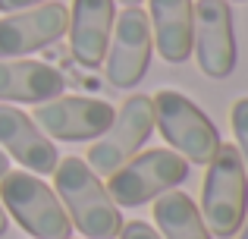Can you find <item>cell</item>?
<instances>
[{"label":"cell","instance_id":"14","mask_svg":"<svg viewBox=\"0 0 248 239\" xmlns=\"http://www.w3.org/2000/svg\"><path fill=\"white\" fill-rule=\"evenodd\" d=\"M151 41L167 63H186L192 57L195 3L192 0H148Z\"/></svg>","mask_w":248,"mask_h":239},{"label":"cell","instance_id":"6","mask_svg":"<svg viewBox=\"0 0 248 239\" xmlns=\"http://www.w3.org/2000/svg\"><path fill=\"white\" fill-rule=\"evenodd\" d=\"M154 132V107L148 95H132L123 101V107L116 111L113 123L107 126V132L97 135L94 145L88 148L85 164L97 173V176H110L116 167H123L132 154H139V148L151 139Z\"/></svg>","mask_w":248,"mask_h":239},{"label":"cell","instance_id":"17","mask_svg":"<svg viewBox=\"0 0 248 239\" xmlns=\"http://www.w3.org/2000/svg\"><path fill=\"white\" fill-rule=\"evenodd\" d=\"M120 239H160V233L145 221H129V223H123Z\"/></svg>","mask_w":248,"mask_h":239},{"label":"cell","instance_id":"21","mask_svg":"<svg viewBox=\"0 0 248 239\" xmlns=\"http://www.w3.org/2000/svg\"><path fill=\"white\" fill-rule=\"evenodd\" d=\"M120 3H126V6H139L141 0H120Z\"/></svg>","mask_w":248,"mask_h":239},{"label":"cell","instance_id":"8","mask_svg":"<svg viewBox=\"0 0 248 239\" xmlns=\"http://www.w3.org/2000/svg\"><path fill=\"white\" fill-rule=\"evenodd\" d=\"M116 117V107L101 98H85V95H66L35 107V126L47 139L60 142H91L107 132V126Z\"/></svg>","mask_w":248,"mask_h":239},{"label":"cell","instance_id":"12","mask_svg":"<svg viewBox=\"0 0 248 239\" xmlns=\"http://www.w3.org/2000/svg\"><path fill=\"white\" fill-rule=\"evenodd\" d=\"M0 151L6 158L19 160L29 173H54L57 160V145L35 126L29 113H22L13 104H0Z\"/></svg>","mask_w":248,"mask_h":239},{"label":"cell","instance_id":"1","mask_svg":"<svg viewBox=\"0 0 248 239\" xmlns=\"http://www.w3.org/2000/svg\"><path fill=\"white\" fill-rule=\"evenodd\" d=\"M54 192L73 230L85 239H116L123 230V214L113 205L107 186L82 158H63L54 167Z\"/></svg>","mask_w":248,"mask_h":239},{"label":"cell","instance_id":"15","mask_svg":"<svg viewBox=\"0 0 248 239\" xmlns=\"http://www.w3.org/2000/svg\"><path fill=\"white\" fill-rule=\"evenodd\" d=\"M154 223L160 239H214L204 227L198 205L179 189H170L154 198Z\"/></svg>","mask_w":248,"mask_h":239},{"label":"cell","instance_id":"16","mask_svg":"<svg viewBox=\"0 0 248 239\" xmlns=\"http://www.w3.org/2000/svg\"><path fill=\"white\" fill-rule=\"evenodd\" d=\"M230 123H232V135H236V148L242 154V164L248 173V98H239L230 111Z\"/></svg>","mask_w":248,"mask_h":239},{"label":"cell","instance_id":"11","mask_svg":"<svg viewBox=\"0 0 248 239\" xmlns=\"http://www.w3.org/2000/svg\"><path fill=\"white\" fill-rule=\"evenodd\" d=\"M116 19L113 0H73L69 6V54L82 69H97L104 63Z\"/></svg>","mask_w":248,"mask_h":239},{"label":"cell","instance_id":"10","mask_svg":"<svg viewBox=\"0 0 248 239\" xmlns=\"http://www.w3.org/2000/svg\"><path fill=\"white\" fill-rule=\"evenodd\" d=\"M69 6L66 3H38L0 19V60H22L25 54L50 48L66 35Z\"/></svg>","mask_w":248,"mask_h":239},{"label":"cell","instance_id":"4","mask_svg":"<svg viewBox=\"0 0 248 239\" xmlns=\"http://www.w3.org/2000/svg\"><path fill=\"white\" fill-rule=\"evenodd\" d=\"M151 107L154 129L164 135L176 154H182L188 164H211L220 148V132L192 98H186L176 88H160L151 98Z\"/></svg>","mask_w":248,"mask_h":239},{"label":"cell","instance_id":"22","mask_svg":"<svg viewBox=\"0 0 248 239\" xmlns=\"http://www.w3.org/2000/svg\"><path fill=\"white\" fill-rule=\"evenodd\" d=\"M239 239H248V223H245V230H242V233H239Z\"/></svg>","mask_w":248,"mask_h":239},{"label":"cell","instance_id":"2","mask_svg":"<svg viewBox=\"0 0 248 239\" xmlns=\"http://www.w3.org/2000/svg\"><path fill=\"white\" fill-rule=\"evenodd\" d=\"M201 217L211 236L230 239L242 230L248 211V173L236 145L220 142L201 186Z\"/></svg>","mask_w":248,"mask_h":239},{"label":"cell","instance_id":"13","mask_svg":"<svg viewBox=\"0 0 248 239\" xmlns=\"http://www.w3.org/2000/svg\"><path fill=\"white\" fill-rule=\"evenodd\" d=\"M66 76L41 60H0V101L44 104L63 95Z\"/></svg>","mask_w":248,"mask_h":239},{"label":"cell","instance_id":"3","mask_svg":"<svg viewBox=\"0 0 248 239\" xmlns=\"http://www.w3.org/2000/svg\"><path fill=\"white\" fill-rule=\"evenodd\" d=\"M0 205L3 211L35 239H69L73 223L60 198L41 176L25 170H6L0 176Z\"/></svg>","mask_w":248,"mask_h":239},{"label":"cell","instance_id":"7","mask_svg":"<svg viewBox=\"0 0 248 239\" xmlns=\"http://www.w3.org/2000/svg\"><path fill=\"white\" fill-rule=\"evenodd\" d=\"M151 22L139 6H126L113 19L110 44L104 54V76L113 88H135L151 66Z\"/></svg>","mask_w":248,"mask_h":239},{"label":"cell","instance_id":"5","mask_svg":"<svg viewBox=\"0 0 248 239\" xmlns=\"http://www.w3.org/2000/svg\"><path fill=\"white\" fill-rule=\"evenodd\" d=\"M188 176V160L173 148H151L145 154H132L123 167L107 176V192L116 208H139L157 195L176 189Z\"/></svg>","mask_w":248,"mask_h":239},{"label":"cell","instance_id":"19","mask_svg":"<svg viewBox=\"0 0 248 239\" xmlns=\"http://www.w3.org/2000/svg\"><path fill=\"white\" fill-rule=\"evenodd\" d=\"M6 227H10V217H6V211H3V205H0V236L6 233Z\"/></svg>","mask_w":248,"mask_h":239},{"label":"cell","instance_id":"20","mask_svg":"<svg viewBox=\"0 0 248 239\" xmlns=\"http://www.w3.org/2000/svg\"><path fill=\"white\" fill-rule=\"evenodd\" d=\"M6 170H10V158H6V154L3 151H0V176H3V173Z\"/></svg>","mask_w":248,"mask_h":239},{"label":"cell","instance_id":"9","mask_svg":"<svg viewBox=\"0 0 248 239\" xmlns=\"http://www.w3.org/2000/svg\"><path fill=\"white\" fill-rule=\"evenodd\" d=\"M192 54L198 69L211 79H226L236 69V32H232L230 0H198L195 3Z\"/></svg>","mask_w":248,"mask_h":239},{"label":"cell","instance_id":"18","mask_svg":"<svg viewBox=\"0 0 248 239\" xmlns=\"http://www.w3.org/2000/svg\"><path fill=\"white\" fill-rule=\"evenodd\" d=\"M44 0H0V13H19V10H29V6H38Z\"/></svg>","mask_w":248,"mask_h":239}]
</instances>
